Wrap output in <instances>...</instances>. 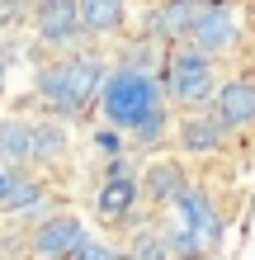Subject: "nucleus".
Listing matches in <instances>:
<instances>
[{
	"instance_id": "4468645a",
	"label": "nucleus",
	"mask_w": 255,
	"mask_h": 260,
	"mask_svg": "<svg viewBox=\"0 0 255 260\" xmlns=\"http://www.w3.org/2000/svg\"><path fill=\"white\" fill-rule=\"evenodd\" d=\"M147 189H152L156 204H170V199L185 189V175H179V166H170V161L152 166V175H147Z\"/></svg>"
},
{
	"instance_id": "f3484780",
	"label": "nucleus",
	"mask_w": 255,
	"mask_h": 260,
	"mask_svg": "<svg viewBox=\"0 0 255 260\" xmlns=\"http://www.w3.org/2000/svg\"><path fill=\"white\" fill-rule=\"evenodd\" d=\"M166 251H170V246H166L161 237H152V232H142L137 246H132V255H166Z\"/></svg>"
},
{
	"instance_id": "9d476101",
	"label": "nucleus",
	"mask_w": 255,
	"mask_h": 260,
	"mask_svg": "<svg viewBox=\"0 0 255 260\" xmlns=\"http://www.w3.org/2000/svg\"><path fill=\"white\" fill-rule=\"evenodd\" d=\"M222 137H227V128H222L217 114H199V118H185L179 123V147L185 151H217Z\"/></svg>"
},
{
	"instance_id": "aec40b11",
	"label": "nucleus",
	"mask_w": 255,
	"mask_h": 260,
	"mask_svg": "<svg viewBox=\"0 0 255 260\" xmlns=\"http://www.w3.org/2000/svg\"><path fill=\"white\" fill-rule=\"evenodd\" d=\"M0 76H5V67H0Z\"/></svg>"
},
{
	"instance_id": "f8f14e48",
	"label": "nucleus",
	"mask_w": 255,
	"mask_h": 260,
	"mask_svg": "<svg viewBox=\"0 0 255 260\" xmlns=\"http://www.w3.org/2000/svg\"><path fill=\"white\" fill-rule=\"evenodd\" d=\"M33 151H38V142H33V128L28 123H0V156L28 161Z\"/></svg>"
},
{
	"instance_id": "6e6552de",
	"label": "nucleus",
	"mask_w": 255,
	"mask_h": 260,
	"mask_svg": "<svg viewBox=\"0 0 255 260\" xmlns=\"http://www.w3.org/2000/svg\"><path fill=\"white\" fill-rule=\"evenodd\" d=\"M76 28H85L76 0H43V10H38V34L48 38V43H66Z\"/></svg>"
},
{
	"instance_id": "6ab92c4d",
	"label": "nucleus",
	"mask_w": 255,
	"mask_h": 260,
	"mask_svg": "<svg viewBox=\"0 0 255 260\" xmlns=\"http://www.w3.org/2000/svg\"><path fill=\"white\" fill-rule=\"evenodd\" d=\"M5 180H10V175H5V166H0V185H5Z\"/></svg>"
},
{
	"instance_id": "1a4fd4ad",
	"label": "nucleus",
	"mask_w": 255,
	"mask_h": 260,
	"mask_svg": "<svg viewBox=\"0 0 255 260\" xmlns=\"http://www.w3.org/2000/svg\"><path fill=\"white\" fill-rule=\"evenodd\" d=\"M81 237H85V227H81L76 218H52V222H43V227H38V237H33V255H71Z\"/></svg>"
},
{
	"instance_id": "a211bd4d",
	"label": "nucleus",
	"mask_w": 255,
	"mask_h": 260,
	"mask_svg": "<svg viewBox=\"0 0 255 260\" xmlns=\"http://www.w3.org/2000/svg\"><path fill=\"white\" fill-rule=\"evenodd\" d=\"M19 10H24V0H0V28L19 19Z\"/></svg>"
},
{
	"instance_id": "f03ea898",
	"label": "nucleus",
	"mask_w": 255,
	"mask_h": 260,
	"mask_svg": "<svg viewBox=\"0 0 255 260\" xmlns=\"http://www.w3.org/2000/svg\"><path fill=\"white\" fill-rule=\"evenodd\" d=\"M166 90H170L175 104H189V109L213 104V95H217L213 57H208L203 48H175L170 62H166Z\"/></svg>"
},
{
	"instance_id": "39448f33",
	"label": "nucleus",
	"mask_w": 255,
	"mask_h": 260,
	"mask_svg": "<svg viewBox=\"0 0 255 260\" xmlns=\"http://www.w3.org/2000/svg\"><path fill=\"white\" fill-rule=\"evenodd\" d=\"M189 38H194V48H203L208 57H213V52H227L232 43H236V14L227 5H208L199 14V24H194Z\"/></svg>"
},
{
	"instance_id": "0eeeda50",
	"label": "nucleus",
	"mask_w": 255,
	"mask_h": 260,
	"mask_svg": "<svg viewBox=\"0 0 255 260\" xmlns=\"http://www.w3.org/2000/svg\"><path fill=\"white\" fill-rule=\"evenodd\" d=\"M132 204H137V180H132L128 171H114L109 180H104L99 199H95L99 218H104V222H123L128 213H132Z\"/></svg>"
},
{
	"instance_id": "9b49d317",
	"label": "nucleus",
	"mask_w": 255,
	"mask_h": 260,
	"mask_svg": "<svg viewBox=\"0 0 255 260\" xmlns=\"http://www.w3.org/2000/svg\"><path fill=\"white\" fill-rule=\"evenodd\" d=\"M81 5V24L90 34H109L123 24V0H76Z\"/></svg>"
},
{
	"instance_id": "f257e3e1",
	"label": "nucleus",
	"mask_w": 255,
	"mask_h": 260,
	"mask_svg": "<svg viewBox=\"0 0 255 260\" xmlns=\"http://www.w3.org/2000/svg\"><path fill=\"white\" fill-rule=\"evenodd\" d=\"M99 104H104V114H109V123H118V128H137L142 118L166 109V104H161V85L147 71H137V67L114 71L109 81L99 85Z\"/></svg>"
},
{
	"instance_id": "20e7f679",
	"label": "nucleus",
	"mask_w": 255,
	"mask_h": 260,
	"mask_svg": "<svg viewBox=\"0 0 255 260\" xmlns=\"http://www.w3.org/2000/svg\"><path fill=\"white\" fill-rule=\"evenodd\" d=\"M213 114L222 118V128H255V76L222 81L213 95Z\"/></svg>"
},
{
	"instance_id": "2eb2a0df",
	"label": "nucleus",
	"mask_w": 255,
	"mask_h": 260,
	"mask_svg": "<svg viewBox=\"0 0 255 260\" xmlns=\"http://www.w3.org/2000/svg\"><path fill=\"white\" fill-rule=\"evenodd\" d=\"M161 128H166V109H156L152 118H142V123L132 128V133H137V142H156V137H161Z\"/></svg>"
},
{
	"instance_id": "dca6fc26",
	"label": "nucleus",
	"mask_w": 255,
	"mask_h": 260,
	"mask_svg": "<svg viewBox=\"0 0 255 260\" xmlns=\"http://www.w3.org/2000/svg\"><path fill=\"white\" fill-rule=\"evenodd\" d=\"M71 255H76V260H109L114 251H109V246H99V241H90V237H81Z\"/></svg>"
},
{
	"instance_id": "423d86ee",
	"label": "nucleus",
	"mask_w": 255,
	"mask_h": 260,
	"mask_svg": "<svg viewBox=\"0 0 255 260\" xmlns=\"http://www.w3.org/2000/svg\"><path fill=\"white\" fill-rule=\"evenodd\" d=\"M203 10H208L203 0H166V5L156 10V19H152V34L179 43V38H189V34H194V24H199V14H203Z\"/></svg>"
},
{
	"instance_id": "ddd939ff",
	"label": "nucleus",
	"mask_w": 255,
	"mask_h": 260,
	"mask_svg": "<svg viewBox=\"0 0 255 260\" xmlns=\"http://www.w3.org/2000/svg\"><path fill=\"white\" fill-rule=\"evenodd\" d=\"M43 199V189L33 185V180H24V175H10L5 185H0V208H10V213H24V208H33Z\"/></svg>"
},
{
	"instance_id": "7ed1b4c3",
	"label": "nucleus",
	"mask_w": 255,
	"mask_h": 260,
	"mask_svg": "<svg viewBox=\"0 0 255 260\" xmlns=\"http://www.w3.org/2000/svg\"><path fill=\"white\" fill-rule=\"evenodd\" d=\"M99 85H104L99 57H66V62H57V67L38 81L43 100L57 104V109H81V104H90V95H95Z\"/></svg>"
}]
</instances>
